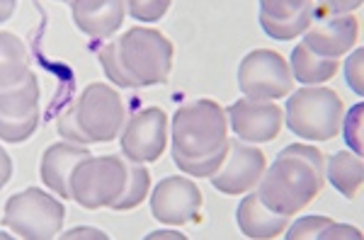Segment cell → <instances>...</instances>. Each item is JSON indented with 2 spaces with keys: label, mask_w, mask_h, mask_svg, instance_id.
<instances>
[{
  "label": "cell",
  "mask_w": 364,
  "mask_h": 240,
  "mask_svg": "<svg viewBox=\"0 0 364 240\" xmlns=\"http://www.w3.org/2000/svg\"><path fill=\"white\" fill-rule=\"evenodd\" d=\"M173 163L187 178H211L228 151L226 109L209 97L187 102L170 119Z\"/></svg>",
  "instance_id": "obj_1"
},
{
  "label": "cell",
  "mask_w": 364,
  "mask_h": 240,
  "mask_svg": "<svg viewBox=\"0 0 364 240\" xmlns=\"http://www.w3.org/2000/svg\"><path fill=\"white\" fill-rule=\"evenodd\" d=\"M326 185V156L311 143H291L265 168L255 195L267 209L296 216L311 207Z\"/></svg>",
  "instance_id": "obj_2"
},
{
  "label": "cell",
  "mask_w": 364,
  "mask_h": 240,
  "mask_svg": "<svg viewBox=\"0 0 364 240\" xmlns=\"http://www.w3.org/2000/svg\"><path fill=\"white\" fill-rule=\"evenodd\" d=\"M175 46L154 27H132L117 42L100 49L102 71L117 87H151L168 83Z\"/></svg>",
  "instance_id": "obj_3"
},
{
  "label": "cell",
  "mask_w": 364,
  "mask_h": 240,
  "mask_svg": "<svg viewBox=\"0 0 364 240\" xmlns=\"http://www.w3.org/2000/svg\"><path fill=\"white\" fill-rule=\"evenodd\" d=\"M284 121L296 138L314 141H331L340 133V121L345 114L343 97L333 87L304 85L301 90H291L287 95Z\"/></svg>",
  "instance_id": "obj_4"
},
{
  "label": "cell",
  "mask_w": 364,
  "mask_h": 240,
  "mask_svg": "<svg viewBox=\"0 0 364 240\" xmlns=\"http://www.w3.org/2000/svg\"><path fill=\"white\" fill-rule=\"evenodd\" d=\"M63 221H66V207L61 204V199L39 187L15 192L5 202L3 226L25 240L58 238Z\"/></svg>",
  "instance_id": "obj_5"
},
{
  "label": "cell",
  "mask_w": 364,
  "mask_h": 240,
  "mask_svg": "<svg viewBox=\"0 0 364 240\" xmlns=\"http://www.w3.org/2000/svg\"><path fill=\"white\" fill-rule=\"evenodd\" d=\"M127 182L124 156H85L75 163L68 178V192L75 204L83 209L112 207Z\"/></svg>",
  "instance_id": "obj_6"
},
{
  "label": "cell",
  "mask_w": 364,
  "mask_h": 240,
  "mask_svg": "<svg viewBox=\"0 0 364 240\" xmlns=\"http://www.w3.org/2000/svg\"><path fill=\"white\" fill-rule=\"evenodd\" d=\"M70 109L85 146L114 141L127 121L124 99L107 83H90L70 102Z\"/></svg>",
  "instance_id": "obj_7"
},
{
  "label": "cell",
  "mask_w": 364,
  "mask_h": 240,
  "mask_svg": "<svg viewBox=\"0 0 364 240\" xmlns=\"http://www.w3.org/2000/svg\"><path fill=\"white\" fill-rule=\"evenodd\" d=\"M291 85L289 63L272 49H252L238 66V87L250 99H282L291 92Z\"/></svg>",
  "instance_id": "obj_8"
},
{
  "label": "cell",
  "mask_w": 364,
  "mask_h": 240,
  "mask_svg": "<svg viewBox=\"0 0 364 240\" xmlns=\"http://www.w3.org/2000/svg\"><path fill=\"white\" fill-rule=\"evenodd\" d=\"M267 168V156L255 143H245L240 138H228V151L224 163L211 175V185L221 195L240 197L255 190L262 173Z\"/></svg>",
  "instance_id": "obj_9"
},
{
  "label": "cell",
  "mask_w": 364,
  "mask_h": 240,
  "mask_svg": "<svg viewBox=\"0 0 364 240\" xmlns=\"http://www.w3.org/2000/svg\"><path fill=\"white\" fill-rule=\"evenodd\" d=\"M170 119L161 107H146L122 129V156L132 163H156L166 153Z\"/></svg>",
  "instance_id": "obj_10"
},
{
  "label": "cell",
  "mask_w": 364,
  "mask_h": 240,
  "mask_svg": "<svg viewBox=\"0 0 364 240\" xmlns=\"http://www.w3.org/2000/svg\"><path fill=\"white\" fill-rule=\"evenodd\" d=\"M228 129L245 143L274 141L284 124V109L274 99H236L226 109Z\"/></svg>",
  "instance_id": "obj_11"
},
{
  "label": "cell",
  "mask_w": 364,
  "mask_h": 240,
  "mask_svg": "<svg viewBox=\"0 0 364 240\" xmlns=\"http://www.w3.org/2000/svg\"><path fill=\"white\" fill-rule=\"evenodd\" d=\"M151 199V214L156 221L166 226H185L199 216L202 209V190L195 180L182 178V175H170L156 185V190L149 195Z\"/></svg>",
  "instance_id": "obj_12"
},
{
  "label": "cell",
  "mask_w": 364,
  "mask_h": 240,
  "mask_svg": "<svg viewBox=\"0 0 364 240\" xmlns=\"http://www.w3.org/2000/svg\"><path fill=\"white\" fill-rule=\"evenodd\" d=\"M301 44L318 56L343 58L360 44V20L352 13L314 20L304 32Z\"/></svg>",
  "instance_id": "obj_13"
},
{
  "label": "cell",
  "mask_w": 364,
  "mask_h": 240,
  "mask_svg": "<svg viewBox=\"0 0 364 240\" xmlns=\"http://www.w3.org/2000/svg\"><path fill=\"white\" fill-rule=\"evenodd\" d=\"M75 27L92 39L112 37L127 17L124 0H70Z\"/></svg>",
  "instance_id": "obj_14"
},
{
  "label": "cell",
  "mask_w": 364,
  "mask_h": 240,
  "mask_svg": "<svg viewBox=\"0 0 364 240\" xmlns=\"http://www.w3.org/2000/svg\"><path fill=\"white\" fill-rule=\"evenodd\" d=\"M238 228L245 238L250 240H274L287 231V226L291 224V216L277 214L272 209H267L260 202V197L255 195V190L245 192V197L240 199L238 212H236Z\"/></svg>",
  "instance_id": "obj_15"
},
{
  "label": "cell",
  "mask_w": 364,
  "mask_h": 240,
  "mask_svg": "<svg viewBox=\"0 0 364 240\" xmlns=\"http://www.w3.org/2000/svg\"><path fill=\"white\" fill-rule=\"evenodd\" d=\"M85 156H90V151L80 143L58 141L54 146H49L42 156V165H39L42 182L49 187L58 199H70V192H68L70 170L75 168L78 160H83Z\"/></svg>",
  "instance_id": "obj_16"
},
{
  "label": "cell",
  "mask_w": 364,
  "mask_h": 240,
  "mask_svg": "<svg viewBox=\"0 0 364 240\" xmlns=\"http://www.w3.org/2000/svg\"><path fill=\"white\" fill-rule=\"evenodd\" d=\"M326 182H331L345 199H357L364 185L362 156L352 151H340L326 158Z\"/></svg>",
  "instance_id": "obj_17"
},
{
  "label": "cell",
  "mask_w": 364,
  "mask_h": 240,
  "mask_svg": "<svg viewBox=\"0 0 364 240\" xmlns=\"http://www.w3.org/2000/svg\"><path fill=\"white\" fill-rule=\"evenodd\" d=\"M287 63H289L294 83L301 85H323L326 80H333V75L340 71V58L318 56L311 49H306L304 44L294 46L291 58Z\"/></svg>",
  "instance_id": "obj_18"
},
{
  "label": "cell",
  "mask_w": 364,
  "mask_h": 240,
  "mask_svg": "<svg viewBox=\"0 0 364 240\" xmlns=\"http://www.w3.org/2000/svg\"><path fill=\"white\" fill-rule=\"evenodd\" d=\"M39 99H42L39 80L37 75L29 71L20 83L10 87H0V114L3 116L39 114Z\"/></svg>",
  "instance_id": "obj_19"
},
{
  "label": "cell",
  "mask_w": 364,
  "mask_h": 240,
  "mask_svg": "<svg viewBox=\"0 0 364 240\" xmlns=\"http://www.w3.org/2000/svg\"><path fill=\"white\" fill-rule=\"evenodd\" d=\"M29 73V51L13 32H0V87L20 83Z\"/></svg>",
  "instance_id": "obj_20"
},
{
  "label": "cell",
  "mask_w": 364,
  "mask_h": 240,
  "mask_svg": "<svg viewBox=\"0 0 364 240\" xmlns=\"http://www.w3.org/2000/svg\"><path fill=\"white\" fill-rule=\"evenodd\" d=\"M151 195V173L149 168H144V163H132L127 160V182L122 195L117 197V202L109 209L114 212H132V209L141 207Z\"/></svg>",
  "instance_id": "obj_21"
},
{
  "label": "cell",
  "mask_w": 364,
  "mask_h": 240,
  "mask_svg": "<svg viewBox=\"0 0 364 240\" xmlns=\"http://www.w3.org/2000/svg\"><path fill=\"white\" fill-rule=\"evenodd\" d=\"M311 22H314V3L309 8H304L301 13H296L294 17H287V20H272V17L260 15V25L265 29V34L277 39V42H289V39L301 37L311 27Z\"/></svg>",
  "instance_id": "obj_22"
},
{
  "label": "cell",
  "mask_w": 364,
  "mask_h": 240,
  "mask_svg": "<svg viewBox=\"0 0 364 240\" xmlns=\"http://www.w3.org/2000/svg\"><path fill=\"white\" fill-rule=\"evenodd\" d=\"M39 114L29 116H3L0 114V141L5 143H22L37 131Z\"/></svg>",
  "instance_id": "obj_23"
},
{
  "label": "cell",
  "mask_w": 364,
  "mask_h": 240,
  "mask_svg": "<svg viewBox=\"0 0 364 240\" xmlns=\"http://www.w3.org/2000/svg\"><path fill=\"white\" fill-rule=\"evenodd\" d=\"M340 131L345 136V143L350 146L352 153L362 156L364 151V104L357 102L355 107H350L348 114H343V121H340Z\"/></svg>",
  "instance_id": "obj_24"
},
{
  "label": "cell",
  "mask_w": 364,
  "mask_h": 240,
  "mask_svg": "<svg viewBox=\"0 0 364 240\" xmlns=\"http://www.w3.org/2000/svg\"><path fill=\"white\" fill-rule=\"evenodd\" d=\"M127 13L136 22H158L168 13L173 0H124Z\"/></svg>",
  "instance_id": "obj_25"
},
{
  "label": "cell",
  "mask_w": 364,
  "mask_h": 240,
  "mask_svg": "<svg viewBox=\"0 0 364 240\" xmlns=\"http://www.w3.org/2000/svg\"><path fill=\"white\" fill-rule=\"evenodd\" d=\"M333 219L328 216H301L294 224L287 226V240H309V238H318V233L331 224Z\"/></svg>",
  "instance_id": "obj_26"
},
{
  "label": "cell",
  "mask_w": 364,
  "mask_h": 240,
  "mask_svg": "<svg viewBox=\"0 0 364 240\" xmlns=\"http://www.w3.org/2000/svg\"><path fill=\"white\" fill-rule=\"evenodd\" d=\"M343 63H345V83H348V87L357 97H362L364 95V73H362L364 51H362V46H355Z\"/></svg>",
  "instance_id": "obj_27"
},
{
  "label": "cell",
  "mask_w": 364,
  "mask_h": 240,
  "mask_svg": "<svg viewBox=\"0 0 364 240\" xmlns=\"http://www.w3.org/2000/svg\"><path fill=\"white\" fill-rule=\"evenodd\" d=\"M309 5L311 0H260V15L272 17V20H287Z\"/></svg>",
  "instance_id": "obj_28"
},
{
  "label": "cell",
  "mask_w": 364,
  "mask_h": 240,
  "mask_svg": "<svg viewBox=\"0 0 364 240\" xmlns=\"http://www.w3.org/2000/svg\"><path fill=\"white\" fill-rule=\"evenodd\" d=\"M314 3V20L333 15H350L362 8L364 0H311Z\"/></svg>",
  "instance_id": "obj_29"
},
{
  "label": "cell",
  "mask_w": 364,
  "mask_h": 240,
  "mask_svg": "<svg viewBox=\"0 0 364 240\" xmlns=\"http://www.w3.org/2000/svg\"><path fill=\"white\" fill-rule=\"evenodd\" d=\"M56 129H58V136H61V138H66V141H70V143H80V146H85L83 133H80V131H78V126H75L73 109H70V104H68V107H63V112L58 114V119H56Z\"/></svg>",
  "instance_id": "obj_30"
},
{
  "label": "cell",
  "mask_w": 364,
  "mask_h": 240,
  "mask_svg": "<svg viewBox=\"0 0 364 240\" xmlns=\"http://www.w3.org/2000/svg\"><path fill=\"white\" fill-rule=\"evenodd\" d=\"M318 238L321 240H340V238H345V240H360L362 238V231H360V228H355V226H350V224H336V221H331V224H328L318 233Z\"/></svg>",
  "instance_id": "obj_31"
},
{
  "label": "cell",
  "mask_w": 364,
  "mask_h": 240,
  "mask_svg": "<svg viewBox=\"0 0 364 240\" xmlns=\"http://www.w3.org/2000/svg\"><path fill=\"white\" fill-rule=\"evenodd\" d=\"M63 240H75V238H97V240H107L109 236L100 228H87V226H80V228H70L63 236H58Z\"/></svg>",
  "instance_id": "obj_32"
},
{
  "label": "cell",
  "mask_w": 364,
  "mask_h": 240,
  "mask_svg": "<svg viewBox=\"0 0 364 240\" xmlns=\"http://www.w3.org/2000/svg\"><path fill=\"white\" fill-rule=\"evenodd\" d=\"M10 178H13V160H10L8 151L0 146V190L10 182Z\"/></svg>",
  "instance_id": "obj_33"
},
{
  "label": "cell",
  "mask_w": 364,
  "mask_h": 240,
  "mask_svg": "<svg viewBox=\"0 0 364 240\" xmlns=\"http://www.w3.org/2000/svg\"><path fill=\"white\" fill-rule=\"evenodd\" d=\"M17 0H0V22H8L15 13Z\"/></svg>",
  "instance_id": "obj_34"
},
{
  "label": "cell",
  "mask_w": 364,
  "mask_h": 240,
  "mask_svg": "<svg viewBox=\"0 0 364 240\" xmlns=\"http://www.w3.org/2000/svg\"><path fill=\"white\" fill-rule=\"evenodd\" d=\"M146 238H151V240H156V238H178V240H185V236L178 231H156V233H151V236H146Z\"/></svg>",
  "instance_id": "obj_35"
},
{
  "label": "cell",
  "mask_w": 364,
  "mask_h": 240,
  "mask_svg": "<svg viewBox=\"0 0 364 240\" xmlns=\"http://www.w3.org/2000/svg\"><path fill=\"white\" fill-rule=\"evenodd\" d=\"M0 238H10V236H5V233H3V231H0Z\"/></svg>",
  "instance_id": "obj_36"
}]
</instances>
